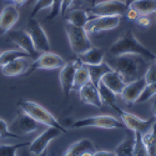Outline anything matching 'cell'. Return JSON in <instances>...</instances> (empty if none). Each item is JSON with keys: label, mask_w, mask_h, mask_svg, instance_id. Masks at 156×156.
<instances>
[{"label": "cell", "mask_w": 156, "mask_h": 156, "mask_svg": "<svg viewBox=\"0 0 156 156\" xmlns=\"http://www.w3.org/2000/svg\"><path fill=\"white\" fill-rule=\"evenodd\" d=\"M110 65V68L119 73L122 80L127 84L144 77L149 68V61L140 55L124 54V55H110L104 60Z\"/></svg>", "instance_id": "6da1fadb"}, {"label": "cell", "mask_w": 156, "mask_h": 156, "mask_svg": "<svg viewBox=\"0 0 156 156\" xmlns=\"http://www.w3.org/2000/svg\"><path fill=\"white\" fill-rule=\"evenodd\" d=\"M110 55H124V54H135L145 58L147 61H154L156 55L151 53L145 45H142L139 39L131 30L124 33L109 49Z\"/></svg>", "instance_id": "7a4b0ae2"}, {"label": "cell", "mask_w": 156, "mask_h": 156, "mask_svg": "<svg viewBox=\"0 0 156 156\" xmlns=\"http://www.w3.org/2000/svg\"><path fill=\"white\" fill-rule=\"evenodd\" d=\"M18 106L21 111L28 114L30 118H33L39 124L45 125L48 127H56V129L60 130L61 133H66V130L62 127V125H60V122L58 121V119L55 118V116L49 110H46L44 106H41L40 104L31 101V100L20 99L18 101Z\"/></svg>", "instance_id": "3957f363"}, {"label": "cell", "mask_w": 156, "mask_h": 156, "mask_svg": "<svg viewBox=\"0 0 156 156\" xmlns=\"http://www.w3.org/2000/svg\"><path fill=\"white\" fill-rule=\"evenodd\" d=\"M65 31H66L70 48L76 55H81L93 48V44L89 39V33L85 28L76 27V25H73L66 21Z\"/></svg>", "instance_id": "277c9868"}, {"label": "cell", "mask_w": 156, "mask_h": 156, "mask_svg": "<svg viewBox=\"0 0 156 156\" xmlns=\"http://www.w3.org/2000/svg\"><path fill=\"white\" fill-rule=\"evenodd\" d=\"M73 129H84V127H100V129H126L121 120H116L114 116L110 115H98V116H90L81 120H76Z\"/></svg>", "instance_id": "5b68a950"}, {"label": "cell", "mask_w": 156, "mask_h": 156, "mask_svg": "<svg viewBox=\"0 0 156 156\" xmlns=\"http://www.w3.org/2000/svg\"><path fill=\"white\" fill-rule=\"evenodd\" d=\"M129 6L121 0H105L96 3L90 9L94 16H122L126 15Z\"/></svg>", "instance_id": "8992f818"}, {"label": "cell", "mask_w": 156, "mask_h": 156, "mask_svg": "<svg viewBox=\"0 0 156 156\" xmlns=\"http://www.w3.org/2000/svg\"><path fill=\"white\" fill-rule=\"evenodd\" d=\"M64 59L51 51H46V53H41L31 64L28 69V71L24 74V76H28L35 70H54V69H61L64 66Z\"/></svg>", "instance_id": "52a82bcc"}, {"label": "cell", "mask_w": 156, "mask_h": 156, "mask_svg": "<svg viewBox=\"0 0 156 156\" xmlns=\"http://www.w3.org/2000/svg\"><path fill=\"white\" fill-rule=\"evenodd\" d=\"M25 30H27V33L30 35L34 48L37 53H46V51H50L49 37H48L44 28L41 27V24L36 19H34V18L29 19L27 29Z\"/></svg>", "instance_id": "ba28073f"}, {"label": "cell", "mask_w": 156, "mask_h": 156, "mask_svg": "<svg viewBox=\"0 0 156 156\" xmlns=\"http://www.w3.org/2000/svg\"><path fill=\"white\" fill-rule=\"evenodd\" d=\"M114 110L120 115L121 121L124 122V125L126 126V129L133 130L134 133L145 134V133L150 131L151 126H152V125H154V122H155V118H151V119L144 120V119L139 118V116H136V115H134V114H131V112L122 111L119 106H116Z\"/></svg>", "instance_id": "9c48e42d"}, {"label": "cell", "mask_w": 156, "mask_h": 156, "mask_svg": "<svg viewBox=\"0 0 156 156\" xmlns=\"http://www.w3.org/2000/svg\"><path fill=\"white\" fill-rule=\"evenodd\" d=\"M40 125L41 124H39L33 118H30L28 114H25L24 111L20 110L18 112V115L15 116V119L9 125V130L12 134H15V135L21 137L23 135L31 134V133L36 131Z\"/></svg>", "instance_id": "30bf717a"}, {"label": "cell", "mask_w": 156, "mask_h": 156, "mask_svg": "<svg viewBox=\"0 0 156 156\" xmlns=\"http://www.w3.org/2000/svg\"><path fill=\"white\" fill-rule=\"evenodd\" d=\"M60 134H62L59 129L56 127H48L45 129L44 131L39 135L37 137H35L30 145L28 146V150L31 155H35V156H40L43 152H45L46 147L49 146V144L53 141L55 137H58Z\"/></svg>", "instance_id": "8fae6325"}, {"label": "cell", "mask_w": 156, "mask_h": 156, "mask_svg": "<svg viewBox=\"0 0 156 156\" xmlns=\"http://www.w3.org/2000/svg\"><path fill=\"white\" fill-rule=\"evenodd\" d=\"M121 16H94L93 19H89L85 25V29L87 33H102L109 31L119 27Z\"/></svg>", "instance_id": "7c38bea8"}, {"label": "cell", "mask_w": 156, "mask_h": 156, "mask_svg": "<svg viewBox=\"0 0 156 156\" xmlns=\"http://www.w3.org/2000/svg\"><path fill=\"white\" fill-rule=\"evenodd\" d=\"M81 65V62L79 60H71L69 62H65L64 66L60 70V85H61V90L64 96H69L70 91L73 90L74 86V77H75V73L76 69Z\"/></svg>", "instance_id": "4fadbf2b"}, {"label": "cell", "mask_w": 156, "mask_h": 156, "mask_svg": "<svg viewBox=\"0 0 156 156\" xmlns=\"http://www.w3.org/2000/svg\"><path fill=\"white\" fill-rule=\"evenodd\" d=\"M6 36L9 37V40H11L12 43H15L21 50H24L25 53H28L31 59H36L37 58V51L35 50L34 48V44L31 41V37L30 35L27 33V30H23V29H19V30H9L6 33Z\"/></svg>", "instance_id": "5bb4252c"}, {"label": "cell", "mask_w": 156, "mask_h": 156, "mask_svg": "<svg viewBox=\"0 0 156 156\" xmlns=\"http://www.w3.org/2000/svg\"><path fill=\"white\" fill-rule=\"evenodd\" d=\"M20 16V12L18 9V5L10 4L3 8L0 11V36L6 35L9 30L18 23Z\"/></svg>", "instance_id": "9a60e30c"}, {"label": "cell", "mask_w": 156, "mask_h": 156, "mask_svg": "<svg viewBox=\"0 0 156 156\" xmlns=\"http://www.w3.org/2000/svg\"><path fill=\"white\" fill-rule=\"evenodd\" d=\"M145 86H146L145 77H140V79H137L135 81L127 83L120 95H121L122 100H125L126 104H134L137 101L141 93L144 91Z\"/></svg>", "instance_id": "2e32d148"}, {"label": "cell", "mask_w": 156, "mask_h": 156, "mask_svg": "<svg viewBox=\"0 0 156 156\" xmlns=\"http://www.w3.org/2000/svg\"><path fill=\"white\" fill-rule=\"evenodd\" d=\"M79 96H80V100H81L83 104L93 105V106H96V108L102 106V101L100 99L99 89L91 81L86 83L85 85H83L79 89Z\"/></svg>", "instance_id": "e0dca14e"}, {"label": "cell", "mask_w": 156, "mask_h": 156, "mask_svg": "<svg viewBox=\"0 0 156 156\" xmlns=\"http://www.w3.org/2000/svg\"><path fill=\"white\" fill-rule=\"evenodd\" d=\"M30 58H19L15 59L10 62H8L6 65L2 66V74L4 76H19V75H24L28 71L30 62H29Z\"/></svg>", "instance_id": "ac0fdd59"}, {"label": "cell", "mask_w": 156, "mask_h": 156, "mask_svg": "<svg viewBox=\"0 0 156 156\" xmlns=\"http://www.w3.org/2000/svg\"><path fill=\"white\" fill-rule=\"evenodd\" d=\"M100 83H102L106 87H109L115 95H120L122 93L125 85H126V83L122 80V77L120 76V74L116 73L115 70L108 71L105 75L101 77Z\"/></svg>", "instance_id": "d6986e66"}, {"label": "cell", "mask_w": 156, "mask_h": 156, "mask_svg": "<svg viewBox=\"0 0 156 156\" xmlns=\"http://www.w3.org/2000/svg\"><path fill=\"white\" fill-rule=\"evenodd\" d=\"M77 60L83 65H99L105 60V51L101 48L93 46L89 51H86V53L77 55Z\"/></svg>", "instance_id": "ffe728a7"}, {"label": "cell", "mask_w": 156, "mask_h": 156, "mask_svg": "<svg viewBox=\"0 0 156 156\" xmlns=\"http://www.w3.org/2000/svg\"><path fill=\"white\" fill-rule=\"evenodd\" d=\"M87 151L95 152L96 151L95 145L87 139H81L79 141L74 142V144L66 150V152L64 154V156H81L84 152H87Z\"/></svg>", "instance_id": "44dd1931"}, {"label": "cell", "mask_w": 156, "mask_h": 156, "mask_svg": "<svg viewBox=\"0 0 156 156\" xmlns=\"http://www.w3.org/2000/svg\"><path fill=\"white\" fill-rule=\"evenodd\" d=\"M87 70H89V75H90V81H91L95 86H99L101 77L105 75L108 71L112 70L110 68V65L108 62H101L99 65H86Z\"/></svg>", "instance_id": "7402d4cb"}, {"label": "cell", "mask_w": 156, "mask_h": 156, "mask_svg": "<svg viewBox=\"0 0 156 156\" xmlns=\"http://www.w3.org/2000/svg\"><path fill=\"white\" fill-rule=\"evenodd\" d=\"M130 8L135 9L139 12V15L149 16L156 11V0H137L130 5Z\"/></svg>", "instance_id": "603a6c76"}, {"label": "cell", "mask_w": 156, "mask_h": 156, "mask_svg": "<svg viewBox=\"0 0 156 156\" xmlns=\"http://www.w3.org/2000/svg\"><path fill=\"white\" fill-rule=\"evenodd\" d=\"M66 20L68 23L76 25V27L85 28L86 23L89 21V16H87V12L83 9H73L66 15Z\"/></svg>", "instance_id": "cb8c5ba5"}, {"label": "cell", "mask_w": 156, "mask_h": 156, "mask_svg": "<svg viewBox=\"0 0 156 156\" xmlns=\"http://www.w3.org/2000/svg\"><path fill=\"white\" fill-rule=\"evenodd\" d=\"M141 135H142V141H144V144L149 151V156H156V120L151 126L150 131Z\"/></svg>", "instance_id": "d4e9b609"}, {"label": "cell", "mask_w": 156, "mask_h": 156, "mask_svg": "<svg viewBox=\"0 0 156 156\" xmlns=\"http://www.w3.org/2000/svg\"><path fill=\"white\" fill-rule=\"evenodd\" d=\"M98 89H99V94H100V99L102 101V105H108V106H110L112 109H115L116 106H118L116 105V102H115L116 101V95L111 91L109 87H106L102 83H100Z\"/></svg>", "instance_id": "484cf974"}, {"label": "cell", "mask_w": 156, "mask_h": 156, "mask_svg": "<svg viewBox=\"0 0 156 156\" xmlns=\"http://www.w3.org/2000/svg\"><path fill=\"white\" fill-rule=\"evenodd\" d=\"M90 81V75H89V70H87V66L86 65H80L79 68L76 69V73H75V77H74V86H73V90L77 89L79 90L83 85H85L86 83Z\"/></svg>", "instance_id": "4316f807"}, {"label": "cell", "mask_w": 156, "mask_h": 156, "mask_svg": "<svg viewBox=\"0 0 156 156\" xmlns=\"http://www.w3.org/2000/svg\"><path fill=\"white\" fill-rule=\"evenodd\" d=\"M19 58H30L31 59V56L21 49H19V50H6V51H4V53L0 54V66H4V65H6L8 62L15 60V59H19Z\"/></svg>", "instance_id": "83f0119b"}, {"label": "cell", "mask_w": 156, "mask_h": 156, "mask_svg": "<svg viewBox=\"0 0 156 156\" xmlns=\"http://www.w3.org/2000/svg\"><path fill=\"white\" fill-rule=\"evenodd\" d=\"M134 142L135 140L131 137L125 139L121 144H119L115 149L116 156H134Z\"/></svg>", "instance_id": "f1b7e54d"}, {"label": "cell", "mask_w": 156, "mask_h": 156, "mask_svg": "<svg viewBox=\"0 0 156 156\" xmlns=\"http://www.w3.org/2000/svg\"><path fill=\"white\" fill-rule=\"evenodd\" d=\"M30 142H21L14 145H0V156H16V152L21 147H28Z\"/></svg>", "instance_id": "f546056e"}, {"label": "cell", "mask_w": 156, "mask_h": 156, "mask_svg": "<svg viewBox=\"0 0 156 156\" xmlns=\"http://www.w3.org/2000/svg\"><path fill=\"white\" fill-rule=\"evenodd\" d=\"M134 140V156H149V151L142 141V135L140 133H135Z\"/></svg>", "instance_id": "4dcf8cb0"}, {"label": "cell", "mask_w": 156, "mask_h": 156, "mask_svg": "<svg viewBox=\"0 0 156 156\" xmlns=\"http://www.w3.org/2000/svg\"><path fill=\"white\" fill-rule=\"evenodd\" d=\"M156 95V81L151 83V84H147L144 89V91L141 93L140 98L137 99V104H142V102H145L147 100H150L151 98H154Z\"/></svg>", "instance_id": "1f68e13d"}, {"label": "cell", "mask_w": 156, "mask_h": 156, "mask_svg": "<svg viewBox=\"0 0 156 156\" xmlns=\"http://www.w3.org/2000/svg\"><path fill=\"white\" fill-rule=\"evenodd\" d=\"M61 8H62V0H53L50 14L46 16V20H54L59 15H61Z\"/></svg>", "instance_id": "d6a6232c"}, {"label": "cell", "mask_w": 156, "mask_h": 156, "mask_svg": "<svg viewBox=\"0 0 156 156\" xmlns=\"http://www.w3.org/2000/svg\"><path fill=\"white\" fill-rule=\"evenodd\" d=\"M53 5V0H36V3L33 8V11L30 14V19L31 18H35V15L37 14L39 11H41L43 9H46V8H51Z\"/></svg>", "instance_id": "836d02e7"}, {"label": "cell", "mask_w": 156, "mask_h": 156, "mask_svg": "<svg viewBox=\"0 0 156 156\" xmlns=\"http://www.w3.org/2000/svg\"><path fill=\"white\" fill-rule=\"evenodd\" d=\"M0 137H12V139H20V136L12 134L9 130V125L3 120L0 119Z\"/></svg>", "instance_id": "e575fe53"}, {"label": "cell", "mask_w": 156, "mask_h": 156, "mask_svg": "<svg viewBox=\"0 0 156 156\" xmlns=\"http://www.w3.org/2000/svg\"><path fill=\"white\" fill-rule=\"evenodd\" d=\"M144 77H145V80H146V85L156 81V64L154 61L149 65V68H147Z\"/></svg>", "instance_id": "d590c367"}, {"label": "cell", "mask_w": 156, "mask_h": 156, "mask_svg": "<svg viewBox=\"0 0 156 156\" xmlns=\"http://www.w3.org/2000/svg\"><path fill=\"white\" fill-rule=\"evenodd\" d=\"M75 0H62V8H61V15L65 16L66 15V11L69 10V8L73 5V3Z\"/></svg>", "instance_id": "8d00e7d4"}, {"label": "cell", "mask_w": 156, "mask_h": 156, "mask_svg": "<svg viewBox=\"0 0 156 156\" xmlns=\"http://www.w3.org/2000/svg\"><path fill=\"white\" fill-rule=\"evenodd\" d=\"M139 16H140L139 12H137L135 9L129 8V10H127V12H126V18H127L129 20H137Z\"/></svg>", "instance_id": "74e56055"}, {"label": "cell", "mask_w": 156, "mask_h": 156, "mask_svg": "<svg viewBox=\"0 0 156 156\" xmlns=\"http://www.w3.org/2000/svg\"><path fill=\"white\" fill-rule=\"evenodd\" d=\"M137 25H140V27H149L150 25V19L147 16H144V15H140L136 20Z\"/></svg>", "instance_id": "f35d334b"}, {"label": "cell", "mask_w": 156, "mask_h": 156, "mask_svg": "<svg viewBox=\"0 0 156 156\" xmlns=\"http://www.w3.org/2000/svg\"><path fill=\"white\" fill-rule=\"evenodd\" d=\"M94 156H116L115 151H106V150H100V151H95Z\"/></svg>", "instance_id": "ab89813d"}, {"label": "cell", "mask_w": 156, "mask_h": 156, "mask_svg": "<svg viewBox=\"0 0 156 156\" xmlns=\"http://www.w3.org/2000/svg\"><path fill=\"white\" fill-rule=\"evenodd\" d=\"M152 112H154V118L156 119V98H154L152 101Z\"/></svg>", "instance_id": "60d3db41"}, {"label": "cell", "mask_w": 156, "mask_h": 156, "mask_svg": "<svg viewBox=\"0 0 156 156\" xmlns=\"http://www.w3.org/2000/svg\"><path fill=\"white\" fill-rule=\"evenodd\" d=\"M27 2H28V0H15L14 3H15L16 5H23V4H25Z\"/></svg>", "instance_id": "b9f144b4"}, {"label": "cell", "mask_w": 156, "mask_h": 156, "mask_svg": "<svg viewBox=\"0 0 156 156\" xmlns=\"http://www.w3.org/2000/svg\"><path fill=\"white\" fill-rule=\"evenodd\" d=\"M135 2H137V0H126L125 3H126V5H127V6L130 8V5H131V4H134Z\"/></svg>", "instance_id": "7bdbcfd3"}, {"label": "cell", "mask_w": 156, "mask_h": 156, "mask_svg": "<svg viewBox=\"0 0 156 156\" xmlns=\"http://www.w3.org/2000/svg\"><path fill=\"white\" fill-rule=\"evenodd\" d=\"M81 156H94V152H91V151H87V152H84Z\"/></svg>", "instance_id": "ee69618b"}, {"label": "cell", "mask_w": 156, "mask_h": 156, "mask_svg": "<svg viewBox=\"0 0 156 156\" xmlns=\"http://www.w3.org/2000/svg\"><path fill=\"white\" fill-rule=\"evenodd\" d=\"M21 156H30V152H27V151H24Z\"/></svg>", "instance_id": "f6af8a7d"}, {"label": "cell", "mask_w": 156, "mask_h": 156, "mask_svg": "<svg viewBox=\"0 0 156 156\" xmlns=\"http://www.w3.org/2000/svg\"><path fill=\"white\" fill-rule=\"evenodd\" d=\"M83 2H85V0H75L74 3H83Z\"/></svg>", "instance_id": "bcb514c9"}, {"label": "cell", "mask_w": 156, "mask_h": 156, "mask_svg": "<svg viewBox=\"0 0 156 156\" xmlns=\"http://www.w3.org/2000/svg\"><path fill=\"white\" fill-rule=\"evenodd\" d=\"M90 2L93 3V5H94V4H96V0H90Z\"/></svg>", "instance_id": "7dc6e473"}, {"label": "cell", "mask_w": 156, "mask_h": 156, "mask_svg": "<svg viewBox=\"0 0 156 156\" xmlns=\"http://www.w3.org/2000/svg\"><path fill=\"white\" fill-rule=\"evenodd\" d=\"M40 156H46V155H45V154H44V152H43V154H41V155H40Z\"/></svg>", "instance_id": "c3c4849f"}, {"label": "cell", "mask_w": 156, "mask_h": 156, "mask_svg": "<svg viewBox=\"0 0 156 156\" xmlns=\"http://www.w3.org/2000/svg\"><path fill=\"white\" fill-rule=\"evenodd\" d=\"M155 20H156V11H155Z\"/></svg>", "instance_id": "681fc988"}, {"label": "cell", "mask_w": 156, "mask_h": 156, "mask_svg": "<svg viewBox=\"0 0 156 156\" xmlns=\"http://www.w3.org/2000/svg\"><path fill=\"white\" fill-rule=\"evenodd\" d=\"M154 62H155V64H156V58H155V60H154Z\"/></svg>", "instance_id": "f907efd6"}, {"label": "cell", "mask_w": 156, "mask_h": 156, "mask_svg": "<svg viewBox=\"0 0 156 156\" xmlns=\"http://www.w3.org/2000/svg\"><path fill=\"white\" fill-rule=\"evenodd\" d=\"M9 2H15V0H9Z\"/></svg>", "instance_id": "816d5d0a"}, {"label": "cell", "mask_w": 156, "mask_h": 156, "mask_svg": "<svg viewBox=\"0 0 156 156\" xmlns=\"http://www.w3.org/2000/svg\"><path fill=\"white\" fill-rule=\"evenodd\" d=\"M30 2H34V0H30Z\"/></svg>", "instance_id": "f5cc1de1"}, {"label": "cell", "mask_w": 156, "mask_h": 156, "mask_svg": "<svg viewBox=\"0 0 156 156\" xmlns=\"http://www.w3.org/2000/svg\"><path fill=\"white\" fill-rule=\"evenodd\" d=\"M0 54H2V53H0Z\"/></svg>", "instance_id": "db71d44e"}]
</instances>
